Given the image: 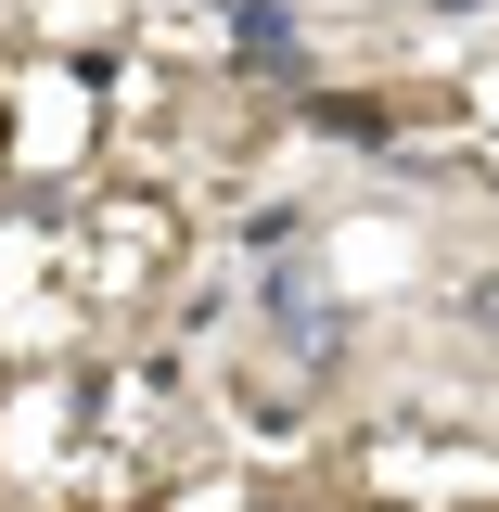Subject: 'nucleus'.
<instances>
[{
  "label": "nucleus",
  "mask_w": 499,
  "mask_h": 512,
  "mask_svg": "<svg viewBox=\"0 0 499 512\" xmlns=\"http://www.w3.org/2000/svg\"><path fill=\"white\" fill-rule=\"evenodd\" d=\"M231 26H244V77H269V90H295L308 77V39L282 26V0H218Z\"/></svg>",
  "instance_id": "obj_1"
}]
</instances>
